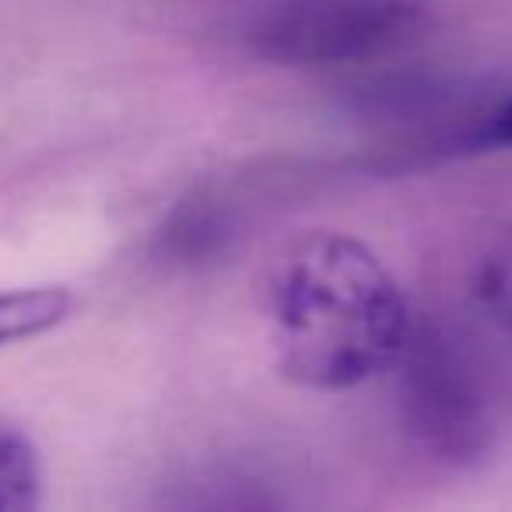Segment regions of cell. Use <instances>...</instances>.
Returning <instances> with one entry per match:
<instances>
[{
  "instance_id": "obj_1",
  "label": "cell",
  "mask_w": 512,
  "mask_h": 512,
  "mask_svg": "<svg viewBox=\"0 0 512 512\" xmlns=\"http://www.w3.org/2000/svg\"><path fill=\"white\" fill-rule=\"evenodd\" d=\"M267 316L281 376L306 390H351L393 369L414 334L404 288L344 232H309L281 253Z\"/></svg>"
},
{
  "instance_id": "obj_2",
  "label": "cell",
  "mask_w": 512,
  "mask_h": 512,
  "mask_svg": "<svg viewBox=\"0 0 512 512\" xmlns=\"http://www.w3.org/2000/svg\"><path fill=\"white\" fill-rule=\"evenodd\" d=\"M418 0H281L253 29L256 50L288 67L358 64L418 25Z\"/></svg>"
},
{
  "instance_id": "obj_3",
  "label": "cell",
  "mask_w": 512,
  "mask_h": 512,
  "mask_svg": "<svg viewBox=\"0 0 512 512\" xmlns=\"http://www.w3.org/2000/svg\"><path fill=\"white\" fill-rule=\"evenodd\" d=\"M404 362V407L411 428L432 453L470 460L488 446V421L463 365L442 341L411 334Z\"/></svg>"
},
{
  "instance_id": "obj_4",
  "label": "cell",
  "mask_w": 512,
  "mask_h": 512,
  "mask_svg": "<svg viewBox=\"0 0 512 512\" xmlns=\"http://www.w3.org/2000/svg\"><path fill=\"white\" fill-rule=\"evenodd\" d=\"M43 484V460L32 435L0 414V512L39 509Z\"/></svg>"
},
{
  "instance_id": "obj_5",
  "label": "cell",
  "mask_w": 512,
  "mask_h": 512,
  "mask_svg": "<svg viewBox=\"0 0 512 512\" xmlns=\"http://www.w3.org/2000/svg\"><path fill=\"white\" fill-rule=\"evenodd\" d=\"M71 309L74 295L57 285L0 292V348L50 334L71 316Z\"/></svg>"
},
{
  "instance_id": "obj_6",
  "label": "cell",
  "mask_w": 512,
  "mask_h": 512,
  "mask_svg": "<svg viewBox=\"0 0 512 512\" xmlns=\"http://www.w3.org/2000/svg\"><path fill=\"white\" fill-rule=\"evenodd\" d=\"M477 302L484 313L512 334V232L495 239L477 267Z\"/></svg>"
},
{
  "instance_id": "obj_7",
  "label": "cell",
  "mask_w": 512,
  "mask_h": 512,
  "mask_svg": "<svg viewBox=\"0 0 512 512\" xmlns=\"http://www.w3.org/2000/svg\"><path fill=\"white\" fill-rule=\"evenodd\" d=\"M481 141L491 144V148H512V95L488 116L481 130Z\"/></svg>"
}]
</instances>
